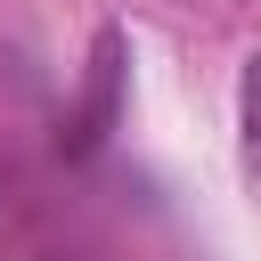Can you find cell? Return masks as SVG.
Segmentation results:
<instances>
[{
	"instance_id": "cell-1",
	"label": "cell",
	"mask_w": 261,
	"mask_h": 261,
	"mask_svg": "<svg viewBox=\"0 0 261 261\" xmlns=\"http://www.w3.org/2000/svg\"><path fill=\"white\" fill-rule=\"evenodd\" d=\"M237 122H245V171L261 188V49L245 57V82H237Z\"/></svg>"
}]
</instances>
